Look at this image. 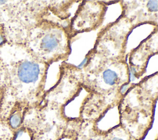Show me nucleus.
Here are the masks:
<instances>
[{
  "label": "nucleus",
  "instance_id": "39448f33",
  "mask_svg": "<svg viewBox=\"0 0 158 140\" xmlns=\"http://www.w3.org/2000/svg\"><path fill=\"white\" fill-rule=\"evenodd\" d=\"M0 89H1V87H0Z\"/></svg>",
  "mask_w": 158,
  "mask_h": 140
},
{
  "label": "nucleus",
  "instance_id": "f257e3e1",
  "mask_svg": "<svg viewBox=\"0 0 158 140\" xmlns=\"http://www.w3.org/2000/svg\"><path fill=\"white\" fill-rule=\"evenodd\" d=\"M47 67L24 44L6 42L0 46V95L31 106L44 84Z\"/></svg>",
  "mask_w": 158,
  "mask_h": 140
},
{
  "label": "nucleus",
  "instance_id": "20e7f679",
  "mask_svg": "<svg viewBox=\"0 0 158 140\" xmlns=\"http://www.w3.org/2000/svg\"><path fill=\"white\" fill-rule=\"evenodd\" d=\"M109 140H125L123 139V138L121 136H113Z\"/></svg>",
  "mask_w": 158,
  "mask_h": 140
},
{
  "label": "nucleus",
  "instance_id": "7ed1b4c3",
  "mask_svg": "<svg viewBox=\"0 0 158 140\" xmlns=\"http://www.w3.org/2000/svg\"><path fill=\"white\" fill-rule=\"evenodd\" d=\"M17 133L11 128L7 118L0 116V140H15Z\"/></svg>",
  "mask_w": 158,
  "mask_h": 140
},
{
  "label": "nucleus",
  "instance_id": "f03ea898",
  "mask_svg": "<svg viewBox=\"0 0 158 140\" xmlns=\"http://www.w3.org/2000/svg\"><path fill=\"white\" fill-rule=\"evenodd\" d=\"M33 28L24 44L41 61L47 64L64 59L69 52V39L65 30L50 22Z\"/></svg>",
  "mask_w": 158,
  "mask_h": 140
}]
</instances>
